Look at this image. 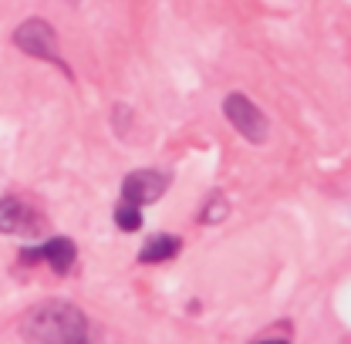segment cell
Returning <instances> with one entry per match:
<instances>
[{
    "mask_svg": "<svg viewBox=\"0 0 351 344\" xmlns=\"http://www.w3.org/2000/svg\"><path fill=\"white\" fill-rule=\"evenodd\" d=\"M21 334L31 344H85L88 321L75 304L44 301L24 314Z\"/></svg>",
    "mask_w": 351,
    "mask_h": 344,
    "instance_id": "1",
    "label": "cell"
},
{
    "mask_svg": "<svg viewBox=\"0 0 351 344\" xmlns=\"http://www.w3.org/2000/svg\"><path fill=\"white\" fill-rule=\"evenodd\" d=\"M223 112H226V119L233 122V129L240 132L243 138H250V142H263L267 138V119L247 95H230L223 101Z\"/></svg>",
    "mask_w": 351,
    "mask_h": 344,
    "instance_id": "2",
    "label": "cell"
},
{
    "mask_svg": "<svg viewBox=\"0 0 351 344\" xmlns=\"http://www.w3.org/2000/svg\"><path fill=\"white\" fill-rule=\"evenodd\" d=\"M14 41H17V47H21L24 54H31V58L58 61V38H54V31H51L47 21H38V17H34V21H24V24L17 27Z\"/></svg>",
    "mask_w": 351,
    "mask_h": 344,
    "instance_id": "3",
    "label": "cell"
},
{
    "mask_svg": "<svg viewBox=\"0 0 351 344\" xmlns=\"http://www.w3.org/2000/svg\"><path fill=\"white\" fill-rule=\"evenodd\" d=\"M162 193H166V175H159V172H152V169L129 172L125 182H122V196H125V203H135V206H142V203H156Z\"/></svg>",
    "mask_w": 351,
    "mask_h": 344,
    "instance_id": "4",
    "label": "cell"
},
{
    "mask_svg": "<svg viewBox=\"0 0 351 344\" xmlns=\"http://www.w3.org/2000/svg\"><path fill=\"white\" fill-rule=\"evenodd\" d=\"M44 257L58 273H68L71 270V263H75V243L71 240H64V236H54V240H47L41 250H24V260H38Z\"/></svg>",
    "mask_w": 351,
    "mask_h": 344,
    "instance_id": "5",
    "label": "cell"
},
{
    "mask_svg": "<svg viewBox=\"0 0 351 344\" xmlns=\"http://www.w3.org/2000/svg\"><path fill=\"white\" fill-rule=\"evenodd\" d=\"M34 226H41V223L34 219V213L24 203H17V199L0 203V230L3 233H31Z\"/></svg>",
    "mask_w": 351,
    "mask_h": 344,
    "instance_id": "6",
    "label": "cell"
},
{
    "mask_svg": "<svg viewBox=\"0 0 351 344\" xmlns=\"http://www.w3.org/2000/svg\"><path fill=\"white\" fill-rule=\"evenodd\" d=\"M176 254H179V240L169 236V233H162V236H152V240L145 243V250L138 254V260H142V263H166V260L176 257Z\"/></svg>",
    "mask_w": 351,
    "mask_h": 344,
    "instance_id": "7",
    "label": "cell"
},
{
    "mask_svg": "<svg viewBox=\"0 0 351 344\" xmlns=\"http://www.w3.org/2000/svg\"><path fill=\"white\" fill-rule=\"evenodd\" d=\"M115 223L122 226V230H138L142 226V213H138V206L135 203H122L119 210H115Z\"/></svg>",
    "mask_w": 351,
    "mask_h": 344,
    "instance_id": "8",
    "label": "cell"
},
{
    "mask_svg": "<svg viewBox=\"0 0 351 344\" xmlns=\"http://www.w3.org/2000/svg\"><path fill=\"white\" fill-rule=\"evenodd\" d=\"M223 213H226L223 199H213V206H206V213H203V219H206V223H213V219H223Z\"/></svg>",
    "mask_w": 351,
    "mask_h": 344,
    "instance_id": "9",
    "label": "cell"
},
{
    "mask_svg": "<svg viewBox=\"0 0 351 344\" xmlns=\"http://www.w3.org/2000/svg\"><path fill=\"white\" fill-rule=\"evenodd\" d=\"M261 344H287V341H261Z\"/></svg>",
    "mask_w": 351,
    "mask_h": 344,
    "instance_id": "10",
    "label": "cell"
}]
</instances>
